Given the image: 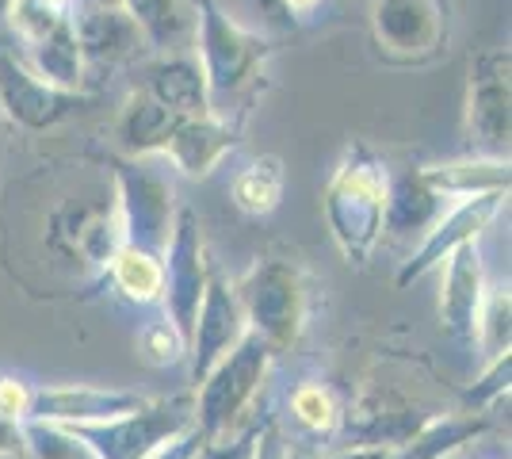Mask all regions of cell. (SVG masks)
<instances>
[{"mask_svg": "<svg viewBox=\"0 0 512 459\" xmlns=\"http://www.w3.org/2000/svg\"><path fill=\"white\" fill-rule=\"evenodd\" d=\"M490 421L482 414H455L444 421H432L421 433H413L406 444H394L386 459H444L459 448H467L474 437H482Z\"/></svg>", "mask_w": 512, "mask_h": 459, "instance_id": "20", "label": "cell"}, {"mask_svg": "<svg viewBox=\"0 0 512 459\" xmlns=\"http://www.w3.org/2000/svg\"><path fill=\"white\" fill-rule=\"evenodd\" d=\"M138 31L157 46H169L184 27V0H119Z\"/></svg>", "mask_w": 512, "mask_h": 459, "instance_id": "27", "label": "cell"}, {"mask_svg": "<svg viewBox=\"0 0 512 459\" xmlns=\"http://www.w3.org/2000/svg\"><path fill=\"white\" fill-rule=\"evenodd\" d=\"M50 4H69V0H50Z\"/></svg>", "mask_w": 512, "mask_h": 459, "instance_id": "42", "label": "cell"}, {"mask_svg": "<svg viewBox=\"0 0 512 459\" xmlns=\"http://www.w3.org/2000/svg\"><path fill=\"white\" fill-rule=\"evenodd\" d=\"M501 203H505V192H482V196L459 199L451 211H444V215L425 230L421 249H417V253L406 261V268L398 272V287H409L413 280H421L425 272H432L455 245L478 241V234L497 219Z\"/></svg>", "mask_w": 512, "mask_h": 459, "instance_id": "12", "label": "cell"}, {"mask_svg": "<svg viewBox=\"0 0 512 459\" xmlns=\"http://www.w3.org/2000/svg\"><path fill=\"white\" fill-rule=\"evenodd\" d=\"M291 414L314 437H333L341 429V406H337V398H333L329 387H321L314 379H306V383H299L291 391Z\"/></svg>", "mask_w": 512, "mask_h": 459, "instance_id": "26", "label": "cell"}, {"mask_svg": "<svg viewBox=\"0 0 512 459\" xmlns=\"http://www.w3.org/2000/svg\"><path fill=\"white\" fill-rule=\"evenodd\" d=\"M318 4L321 0H283V8H287V12H295V16H310Z\"/></svg>", "mask_w": 512, "mask_h": 459, "instance_id": "38", "label": "cell"}, {"mask_svg": "<svg viewBox=\"0 0 512 459\" xmlns=\"http://www.w3.org/2000/svg\"><path fill=\"white\" fill-rule=\"evenodd\" d=\"M73 35H77V46L85 54V62H119V58H130L134 46L142 39L138 23L123 12V4H107V0H77L73 12Z\"/></svg>", "mask_w": 512, "mask_h": 459, "instance_id": "15", "label": "cell"}, {"mask_svg": "<svg viewBox=\"0 0 512 459\" xmlns=\"http://www.w3.org/2000/svg\"><path fill=\"white\" fill-rule=\"evenodd\" d=\"M253 437H256V429L249 437L234 440V444H230V440H207L199 459H249L253 456Z\"/></svg>", "mask_w": 512, "mask_h": 459, "instance_id": "34", "label": "cell"}, {"mask_svg": "<svg viewBox=\"0 0 512 459\" xmlns=\"http://www.w3.org/2000/svg\"><path fill=\"white\" fill-rule=\"evenodd\" d=\"M31 398L35 391L16 379V375H0V414L8 417V421H23V417H31Z\"/></svg>", "mask_w": 512, "mask_h": 459, "instance_id": "32", "label": "cell"}, {"mask_svg": "<svg viewBox=\"0 0 512 459\" xmlns=\"http://www.w3.org/2000/svg\"><path fill=\"white\" fill-rule=\"evenodd\" d=\"M509 368H512L509 352H505V356H497V360H490V372H486V379H482V383L467 394V406L474 410V414H482V410L490 406V398L509 394Z\"/></svg>", "mask_w": 512, "mask_h": 459, "instance_id": "30", "label": "cell"}, {"mask_svg": "<svg viewBox=\"0 0 512 459\" xmlns=\"http://www.w3.org/2000/svg\"><path fill=\"white\" fill-rule=\"evenodd\" d=\"M264 54H268L264 39L241 31L230 16H222L214 0H199V66L207 77L211 111L253 77Z\"/></svg>", "mask_w": 512, "mask_h": 459, "instance_id": "4", "label": "cell"}, {"mask_svg": "<svg viewBox=\"0 0 512 459\" xmlns=\"http://www.w3.org/2000/svg\"><path fill=\"white\" fill-rule=\"evenodd\" d=\"M440 268V326L463 345H478V322L486 306V264L478 241L455 245Z\"/></svg>", "mask_w": 512, "mask_h": 459, "instance_id": "9", "label": "cell"}, {"mask_svg": "<svg viewBox=\"0 0 512 459\" xmlns=\"http://www.w3.org/2000/svg\"><path fill=\"white\" fill-rule=\"evenodd\" d=\"M192 421V406L172 398V402H146L134 414L96 421V425H77V429L92 440V448L100 452V459H142L157 440L180 433Z\"/></svg>", "mask_w": 512, "mask_h": 459, "instance_id": "8", "label": "cell"}, {"mask_svg": "<svg viewBox=\"0 0 512 459\" xmlns=\"http://www.w3.org/2000/svg\"><path fill=\"white\" fill-rule=\"evenodd\" d=\"M115 287L127 295L130 303L138 306H153L161 303V291H165V264H161V253H150V249H138V245H123L111 264H107Z\"/></svg>", "mask_w": 512, "mask_h": 459, "instance_id": "22", "label": "cell"}, {"mask_svg": "<svg viewBox=\"0 0 512 459\" xmlns=\"http://www.w3.org/2000/svg\"><path fill=\"white\" fill-rule=\"evenodd\" d=\"M8 456H27V452H23L20 421H8V417L0 414V459Z\"/></svg>", "mask_w": 512, "mask_h": 459, "instance_id": "35", "label": "cell"}, {"mask_svg": "<svg viewBox=\"0 0 512 459\" xmlns=\"http://www.w3.org/2000/svg\"><path fill=\"white\" fill-rule=\"evenodd\" d=\"M509 318H512V299L509 287H493L486 291V306H482V322H478V345L486 349L490 360L509 352Z\"/></svg>", "mask_w": 512, "mask_h": 459, "instance_id": "28", "label": "cell"}, {"mask_svg": "<svg viewBox=\"0 0 512 459\" xmlns=\"http://www.w3.org/2000/svg\"><path fill=\"white\" fill-rule=\"evenodd\" d=\"M249 329H256L272 349H291L306 326V287L295 264L256 261L234 287Z\"/></svg>", "mask_w": 512, "mask_h": 459, "instance_id": "3", "label": "cell"}, {"mask_svg": "<svg viewBox=\"0 0 512 459\" xmlns=\"http://www.w3.org/2000/svg\"><path fill=\"white\" fill-rule=\"evenodd\" d=\"M253 4H256V8H264L272 20H287V16H291V12L283 8V0H253Z\"/></svg>", "mask_w": 512, "mask_h": 459, "instance_id": "37", "label": "cell"}, {"mask_svg": "<svg viewBox=\"0 0 512 459\" xmlns=\"http://www.w3.org/2000/svg\"><path fill=\"white\" fill-rule=\"evenodd\" d=\"M184 115H176L169 111L165 104H157L150 92H142V96H134L123 111V119H119V138H123V146H127L134 157H153V153L165 150V142H169V134L176 131V123H180Z\"/></svg>", "mask_w": 512, "mask_h": 459, "instance_id": "21", "label": "cell"}, {"mask_svg": "<svg viewBox=\"0 0 512 459\" xmlns=\"http://www.w3.org/2000/svg\"><path fill=\"white\" fill-rule=\"evenodd\" d=\"M272 356H276V349L256 329H245V337L237 341L234 349L226 352L211 372L195 383L199 394H195L192 402V414L203 437L207 440L230 437L237 417L249 410V402L260 391V383L268 379Z\"/></svg>", "mask_w": 512, "mask_h": 459, "instance_id": "2", "label": "cell"}, {"mask_svg": "<svg viewBox=\"0 0 512 459\" xmlns=\"http://www.w3.org/2000/svg\"><path fill=\"white\" fill-rule=\"evenodd\" d=\"M31 69L58 88H77L81 81V69H85V54L77 46V35H73V20L65 16L46 39L31 43Z\"/></svg>", "mask_w": 512, "mask_h": 459, "instance_id": "23", "label": "cell"}, {"mask_svg": "<svg viewBox=\"0 0 512 459\" xmlns=\"http://www.w3.org/2000/svg\"><path fill=\"white\" fill-rule=\"evenodd\" d=\"M425 184L444 199H470L482 192H509V157H467L455 165L421 169Z\"/></svg>", "mask_w": 512, "mask_h": 459, "instance_id": "18", "label": "cell"}, {"mask_svg": "<svg viewBox=\"0 0 512 459\" xmlns=\"http://www.w3.org/2000/svg\"><path fill=\"white\" fill-rule=\"evenodd\" d=\"M386 165L367 150L352 146L325 188V219L348 264H363L386 230Z\"/></svg>", "mask_w": 512, "mask_h": 459, "instance_id": "1", "label": "cell"}, {"mask_svg": "<svg viewBox=\"0 0 512 459\" xmlns=\"http://www.w3.org/2000/svg\"><path fill=\"white\" fill-rule=\"evenodd\" d=\"M375 39L390 54H432L444 35V12L436 0H375Z\"/></svg>", "mask_w": 512, "mask_h": 459, "instance_id": "14", "label": "cell"}, {"mask_svg": "<svg viewBox=\"0 0 512 459\" xmlns=\"http://www.w3.org/2000/svg\"><path fill=\"white\" fill-rule=\"evenodd\" d=\"M150 398L130 391H107V387H39L31 398V417L62 421V425H96L142 410Z\"/></svg>", "mask_w": 512, "mask_h": 459, "instance_id": "13", "label": "cell"}, {"mask_svg": "<svg viewBox=\"0 0 512 459\" xmlns=\"http://www.w3.org/2000/svg\"><path fill=\"white\" fill-rule=\"evenodd\" d=\"M249 459H291V444L283 440L276 421H264L253 437V456Z\"/></svg>", "mask_w": 512, "mask_h": 459, "instance_id": "33", "label": "cell"}, {"mask_svg": "<svg viewBox=\"0 0 512 459\" xmlns=\"http://www.w3.org/2000/svg\"><path fill=\"white\" fill-rule=\"evenodd\" d=\"M234 146V127L222 123L214 111H207V115L180 119L176 131L169 134V142H165V150L157 153V157H169L184 176H207Z\"/></svg>", "mask_w": 512, "mask_h": 459, "instance_id": "16", "label": "cell"}, {"mask_svg": "<svg viewBox=\"0 0 512 459\" xmlns=\"http://www.w3.org/2000/svg\"><path fill=\"white\" fill-rule=\"evenodd\" d=\"M448 199L432 192L421 173L390 176L386 184V230H428L444 215Z\"/></svg>", "mask_w": 512, "mask_h": 459, "instance_id": "19", "label": "cell"}, {"mask_svg": "<svg viewBox=\"0 0 512 459\" xmlns=\"http://www.w3.org/2000/svg\"><path fill=\"white\" fill-rule=\"evenodd\" d=\"M390 448L394 444H352V448H344V452H337V456L329 459H386Z\"/></svg>", "mask_w": 512, "mask_h": 459, "instance_id": "36", "label": "cell"}, {"mask_svg": "<svg viewBox=\"0 0 512 459\" xmlns=\"http://www.w3.org/2000/svg\"><path fill=\"white\" fill-rule=\"evenodd\" d=\"M81 104L85 100L73 88L50 85L31 66L16 62L12 54H0V108L12 123L46 131V127L69 119L73 111H81Z\"/></svg>", "mask_w": 512, "mask_h": 459, "instance_id": "10", "label": "cell"}, {"mask_svg": "<svg viewBox=\"0 0 512 459\" xmlns=\"http://www.w3.org/2000/svg\"><path fill=\"white\" fill-rule=\"evenodd\" d=\"M115 184H119L115 211H119V222H123L127 245L161 253L165 241H169L172 215H176L169 180L146 169L142 161H123L115 169Z\"/></svg>", "mask_w": 512, "mask_h": 459, "instance_id": "6", "label": "cell"}, {"mask_svg": "<svg viewBox=\"0 0 512 459\" xmlns=\"http://www.w3.org/2000/svg\"><path fill=\"white\" fill-rule=\"evenodd\" d=\"M203 444H207V437L199 433V425H184L180 433H172V437L157 440L150 452L142 459H199V452H203Z\"/></svg>", "mask_w": 512, "mask_h": 459, "instance_id": "31", "label": "cell"}, {"mask_svg": "<svg viewBox=\"0 0 512 459\" xmlns=\"http://www.w3.org/2000/svg\"><path fill=\"white\" fill-rule=\"evenodd\" d=\"M444 459H463V448H459V452H451V456H444Z\"/></svg>", "mask_w": 512, "mask_h": 459, "instance_id": "39", "label": "cell"}, {"mask_svg": "<svg viewBox=\"0 0 512 459\" xmlns=\"http://www.w3.org/2000/svg\"><path fill=\"white\" fill-rule=\"evenodd\" d=\"M8 4H12V0H0V12H8Z\"/></svg>", "mask_w": 512, "mask_h": 459, "instance_id": "40", "label": "cell"}, {"mask_svg": "<svg viewBox=\"0 0 512 459\" xmlns=\"http://www.w3.org/2000/svg\"><path fill=\"white\" fill-rule=\"evenodd\" d=\"M23 452L31 459H100L92 440L77 425L43 421V417H23L20 421Z\"/></svg>", "mask_w": 512, "mask_h": 459, "instance_id": "24", "label": "cell"}, {"mask_svg": "<svg viewBox=\"0 0 512 459\" xmlns=\"http://www.w3.org/2000/svg\"><path fill=\"white\" fill-rule=\"evenodd\" d=\"M245 329H249V322H245V310L237 303L234 287H226V280L211 272L207 287H203V299H199V310H195L192 333H188V356H192L195 383L234 349L237 341L245 337Z\"/></svg>", "mask_w": 512, "mask_h": 459, "instance_id": "11", "label": "cell"}, {"mask_svg": "<svg viewBox=\"0 0 512 459\" xmlns=\"http://www.w3.org/2000/svg\"><path fill=\"white\" fill-rule=\"evenodd\" d=\"M291 459H310V456H302V452H291Z\"/></svg>", "mask_w": 512, "mask_h": 459, "instance_id": "41", "label": "cell"}, {"mask_svg": "<svg viewBox=\"0 0 512 459\" xmlns=\"http://www.w3.org/2000/svg\"><path fill=\"white\" fill-rule=\"evenodd\" d=\"M161 264H165V291H161L165 318L188 341L195 310H199V299H203V287H207V276H211L207 272V257H203L199 219H195L192 207H176L169 241L161 249Z\"/></svg>", "mask_w": 512, "mask_h": 459, "instance_id": "5", "label": "cell"}, {"mask_svg": "<svg viewBox=\"0 0 512 459\" xmlns=\"http://www.w3.org/2000/svg\"><path fill=\"white\" fill-rule=\"evenodd\" d=\"M283 184H287L283 161H279L276 153H268V157L249 161L234 176L230 192H234V203L245 215H268V211H276L279 199H283Z\"/></svg>", "mask_w": 512, "mask_h": 459, "instance_id": "25", "label": "cell"}, {"mask_svg": "<svg viewBox=\"0 0 512 459\" xmlns=\"http://www.w3.org/2000/svg\"><path fill=\"white\" fill-rule=\"evenodd\" d=\"M150 96L157 104H165L176 115H207L211 96H207V77L199 58H169L150 69Z\"/></svg>", "mask_w": 512, "mask_h": 459, "instance_id": "17", "label": "cell"}, {"mask_svg": "<svg viewBox=\"0 0 512 459\" xmlns=\"http://www.w3.org/2000/svg\"><path fill=\"white\" fill-rule=\"evenodd\" d=\"M467 134L478 157H509V50H490L470 62Z\"/></svg>", "mask_w": 512, "mask_h": 459, "instance_id": "7", "label": "cell"}, {"mask_svg": "<svg viewBox=\"0 0 512 459\" xmlns=\"http://www.w3.org/2000/svg\"><path fill=\"white\" fill-rule=\"evenodd\" d=\"M142 345H146L153 364H176V360L188 356V341L180 337V329L172 326L169 318H161V322L142 329Z\"/></svg>", "mask_w": 512, "mask_h": 459, "instance_id": "29", "label": "cell"}]
</instances>
